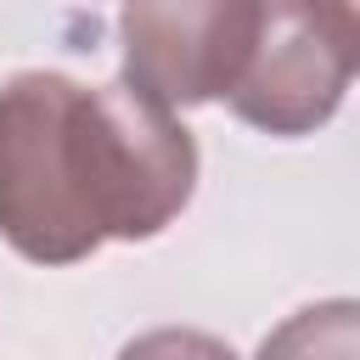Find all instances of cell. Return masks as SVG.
<instances>
[{"label": "cell", "mask_w": 360, "mask_h": 360, "mask_svg": "<svg viewBox=\"0 0 360 360\" xmlns=\"http://www.w3.org/2000/svg\"><path fill=\"white\" fill-rule=\"evenodd\" d=\"M197 191V141L135 84L11 73L0 84V242L79 264L101 242L163 236Z\"/></svg>", "instance_id": "obj_1"}, {"label": "cell", "mask_w": 360, "mask_h": 360, "mask_svg": "<svg viewBox=\"0 0 360 360\" xmlns=\"http://www.w3.org/2000/svg\"><path fill=\"white\" fill-rule=\"evenodd\" d=\"M354 0H264L231 112L281 141L315 135L354 84Z\"/></svg>", "instance_id": "obj_2"}, {"label": "cell", "mask_w": 360, "mask_h": 360, "mask_svg": "<svg viewBox=\"0 0 360 360\" xmlns=\"http://www.w3.org/2000/svg\"><path fill=\"white\" fill-rule=\"evenodd\" d=\"M264 0H124V84L163 107H202L236 90Z\"/></svg>", "instance_id": "obj_3"}, {"label": "cell", "mask_w": 360, "mask_h": 360, "mask_svg": "<svg viewBox=\"0 0 360 360\" xmlns=\"http://www.w3.org/2000/svg\"><path fill=\"white\" fill-rule=\"evenodd\" d=\"M253 360H360V304L354 298L304 304L276 332H264Z\"/></svg>", "instance_id": "obj_4"}, {"label": "cell", "mask_w": 360, "mask_h": 360, "mask_svg": "<svg viewBox=\"0 0 360 360\" xmlns=\"http://www.w3.org/2000/svg\"><path fill=\"white\" fill-rule=\"evenodd\" d=\"M118 360H236V349L197 326H152L118 349Z\"/></svg>", "instance_id": "obj_5"}]
</instances>
